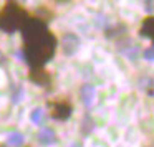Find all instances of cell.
Wrapping results in <instances>:
<instances>
[{"instance_id":"obj_14","label":"cell","mask_w":154,"mask_h":147,"mask_svg":"<svg viewBox=\"0 0 154 147\" xmlns=\"http://www.w3.org/2000/svg\"><path fill=\"white\" fill-rule=\"evenodd\" d=\"M146 10H147V12L152 10V2H146Z\"/></svg>"},{"instance_id":"obj_16","label":"cell","mask_w":154,"mask_h":147,"mask_svg":"<svg viewBox=\"0 0 154 147\" xmlns=\"http://www.w3.org/2000/svg\"><path fill=\"white\" fill-rule=\"evenodd\" d=\"M70 147H81V144H80V142H75V144H71Z\"/></svg>"},{"instance_id":"obj_3","label":"cell","mask_w":154,"mask_h":147,"mask_svg":"<svg viewBox=\"0 0 154 147\" xmlns=\"http://www.w3.org/2000/svg\"><path fill=\"white\" fill-rule=\"evenodd\" d=\"M48 114L57 121H68L73 112V103L68 96H58L47 101Z\"/></svg>"},{"instance_id":"obj_4","label":"cell","mask_w":154,"mask_h":147,"mask_svg":"<svg viewBox=\"0 0 154 147\" xmlns=\"http://www.w3.org/2000/svg\"><path fill=\"white\" fill-rule=\"evenodd\" d=\"M28 80L33 84H38V86L45 88V89H50L51 84H53V74L47 68H30Z\"/></svg>"},{"instance_id":"obj_11","label":"cell","mask_w":154,"mask_h":147,"mask_svg":"<svg viewBox=\"0 0 154 147\" xmlns=\"http://www.w3.org/2000/svg\"><path fill=\"white\" fill-rule=\"evenodd\" d=\"M25 96V91L22 86H14L12 88V103L14 104H18L22 99H23Z\"/></svg>"},{"instance_id":"obj_1","label":"cell","mask_w":154,"mask_h":147,"mask_svg":"<svg viewBox=\"0 0 154 147\" xmlns=\"http://www.w3.org/2000/svg\"><path fill=\"white\" fill-rule=\"evenodd\" d=\"M20 32L23 40V61L30 68H45V64L55 56L58 46V38L48 28V23L30 14Z\"/></svg>"},{"instance_id":"obj_5","label":"cell","mask_w":154,"mask_h":147,"mask_svg":"<svg viewBox=\"0 0 154 147\" xmlns=\"http://www.w3.org/2000/svg\"><path fill=\"white\" fill-rule=\"evenodd\" d=\"M78 46H80V38L76 37L75 33H71V32H66V33H63V37H61V48H63V55H66V56H71V55L76 53Z\"/></svg>"},{"instance_id":"obj_2","label":"cell","mask_w":154,"mask_h":147,"mask_svg":"<svg viewBox=\"0 0 154 147\" xmlns=\"http://www.w3.org/2000/svg\"><path fill=\"white\" fill-rule=\"evenodd\" d=\"M30 14L18 2H5L0 8V30L8 35H14L25 25Z\"/></svg>"},{"instance_id":"obj_12","label":"cell","mask_w":154,"mask_h":147,"mask_svg":"<svg viewBox=\"0 0 154 147\" xmlns=\"http://www.w3.org/2000/svg\"><path fill=\"white\" fill-rule=\"evenodd\" d=\"M143 58L146 61H149V63L154 60V45H149V46L144 48L143 50Z\"/></svg>"},{"instance_id":"obj_7","label":"cell","mask_w":154,"mask_h":147,"mask_svg":"<svg viewBox=\"0 0 154 147\" xmlns=\"http://www.w3.org/2000/svg\"><path fill=\"white\" fill-rule=\"evenodd\" d=\"M38 142L43 144V146H51V144H57V134H55V130L51 129V127H47V126H42L40 129H38Z\"/></svg>"},{"instance_id":"obj_17","label":"cell","mask_w":154,"mask_h":147,"mask_svg":"<svg viewBox=\"0 0 154 147\" xmlns=\"http://www.w3.org/2000/svg\"><path fill=\"white\" fill-rule=\"evenodd\" d=\"M0 147H7V146H5V144H0Z\"/></svg>"},{"instance_id":"obj_8","label":"cell","mask_w":154,"mask_h":147,"mask_svg":"<svg viewBox=\"0 0 154 147\" xmlns=\"http://www.w3.org/2000/svg\"><path fill=\"white\" fill-rule=\"evenodd\" d=\"M137 33L144 38H152V33H154V17L152 15H147V17L143 18Z\"/></svg>"},{"instance_id":"obj_13","label":"cell","mask_w":154,"mask_h":147,"mask_svg":"<svg viewBox=\"0 0 154 147\" xmlns=\"http://www.w3.org/2000/svg\"><path fill=\"white\" fill-rule=\"evenodd\" d=\"M5 60H7V58H5V55L2 53V51H0V66H2V64L5 63Z\"/></svg>"},{"instance_id":"obj_15","label":"cell","mask_w":154,"mask_h":147,"mask_svg":"<svg viewBox=\"0 0 154 147\" xmlns=\"http://www.w3.org/2000/svg\"><path fill=\"white\" fill-rule=\"evenodd\" d=\"M129 55H131V51H128V56H129ZM134 55H136V48L133 46V58H134Z\"/></svg>"},{"instance_id":"obj_10","label":"cell","mask_w":154,"mask_h":147,"mask_svg":"<svg viewBox=\"0 0 154 147\" xmlns=\"http://www.w3.org/2000/svg\"><path fill=\"white\" fill-rule=\"evenodd\" d=\"M43 117H45V114H43V109H42V107H35V109L30 112L32 122L37 124V126H42V122H43Z\"/></svg>"},{"instance_id":"obj_9","label":"cell","mask_w":154,"mask_h":147,"mask_svg":"<svg viewBox=\"0 0 154 147\" xmlns=\"http://www.w3.org/2000/svg\"><path fill=\"white\" fill-rule=\"evenodd\" d=\"M7 140H8V144H10V146L20 147L22 144L25 142V137H23V134H22V132H18V130H14V132L8 134Z\"/></svg>"},{"instance_id":"obj_6","label":"cell","mask_w":154,"mask_h":147,"mask_svg":"<svg viewBox=\"0 0 154 147\" xmlns=\"http://www.w3.org/2000/svg\"><path fill=\"white\" fill-rule=\"evenodd\" d=\"M80 99L85 106H91L94 103V98H96V88L90 83H85L80 86Z\"/></svg>"}]
</instances>
